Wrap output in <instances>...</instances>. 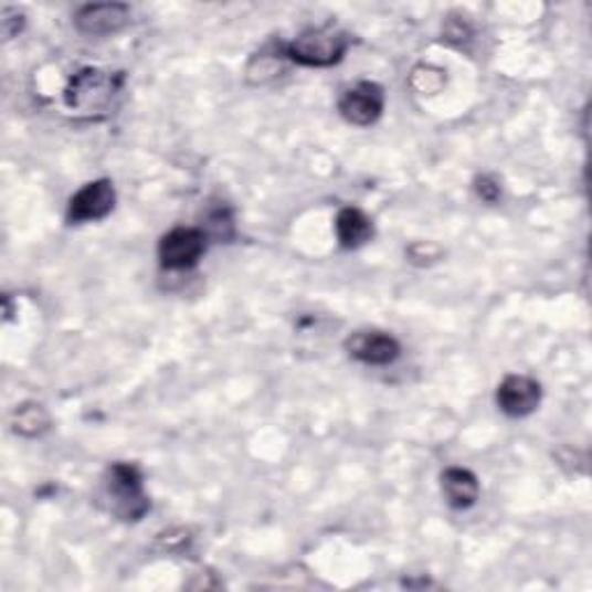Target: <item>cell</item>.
I'll list each match as a JSON object with an SVG mask.
<instances>
[{
  "label": "cell",
  "mask_w": 592,
  "mask_h": 592,
  "mask_svg": "<svg viewBox=\"0 0 592 592\" xmlns=\"http://www.w3.org/2000/svg\"><path fill=\"white\" fill-rule=\"evenodd\" d=\"M541 387L526 376H509L498 387V405L509 416H528L539 408Z\"/></svg>",
  "instance_id": "9"
},
{
  "label": "cell",
  "mask_w": 592,
  "mask_h": 592,
  "mask_svg": "<svg viewBox=\"0 0 592 592\" xmlns=\"http://www.w3.org/2000/svg\"><path fill=\"white\" fill-rule=\"evenodd\" d=\"M338 109L352 126H373L384 112V91L373 82H359L340 95Z\"/></svg>",
  "instance_id": "5"
},
{
  "label": "cell",
  "mask_w": 592,
  "mask_h": 592,
  "mask_svg": "<svg viewBox=\"0 0 592 592\" xmlns=\"http://www.w3.org/2000/svg\"><path fill=\"white\" fill-rule=\"evenodd\" d=\"M336 234L342 249L352 251L373 236V222H370V218L363 211L348 207V209H342L336 218Z\"/></svg>",
  "instance_id": "11"
},
{
  "label": "cell",
  "mask_w": 592,
  "mask_h": 592,
  "mask_svg": "<svg viewBox=\"0 0 592 592\" xmlns=\"http://www.w3.org/2000/svg\"><path fill=\"white\" fill-rule=\"evenodd\" d=\"M283 59H287L285 56V46H283V52L281 54H260L257 59H253V63H251V67H249V77H251V82H257V84H262V82H266V80H271V77H276V74L283 70Z\"/></svg>",
  "instance_id": "13"
},
{
  "label": "cell",
  "mask_w": 592,
  "mask_h": 592,
  "mask_svg": "<svg viewBox=\"0 0 592 592\" xmlns=\"http://www.w3.org/2000/svg\"><path fill=\"white\" fill-rule=\"evenodd\" d=\"M116 91H118V82L114 74L86 67L72 77L65 91V103L70 109L93 114V112L105 109L112 103Z\"/></svg>",
  "instance_id": "3"
},
{
  "label": "cell",
  "mask_w": 592,
  "mask_h": 592,
  "mask_svg": "<svg viewBox=\"0 0 592 592\" xmlns=\"http://www.w3.org/2000/svg\"><path fill=\"white\" fill-rule=\"evenodd\" d=\"M23 29V14L19 10L6 8L3 19H0V31H3L6 40H12Z\"/></svg>",
  "instance_id": "15"
},
{
  "label": "cell",
  "mask_w": 592,
  "mask_h": 592,
  "mask_svg": "<svg viewBox=\"0 0 592 592\" xmlns=\"http://www.w3.org/2000/svg\"><path fill=\"white\" fill-rule=\"evenodd\" d=\"M442 493L454 509H467L479 498V482L465 467H450L442 473Z\"/></svg>",
  "instance_id": "10"
},
{
  "label": "cell",
  "mask_w": 592,
  "mask_h": 592,
  "mask_svg": "<svg viewBox=\"0 0 592 592\" xmlns=\"http://www.w3.org/2000/svg\"><path fill=\"white\" fill-rule=\"evenodd\" d=\"M116 204V190L114 183L107 179L86 183L77 194H72L67 207L70 222H95L103 220L114 211Z\"/></svg>",
  "instance_id": "6"
},
{
  "label": "cell",
  "mask_w": 592,
  "mask_h": 592,
  "mask_svg": "<svg viewBox=\"0 0 592 592\" xmlns=\"http://www.w3.org/2000/svg\"><path fill=\"white\" fill-rule=\"evenodd\" d=\"M130 23V8L123 3L86 6L74 17V27L88 38H107L123 31Z\"/></svg>",
  "instance_id": "7"
},
{
  "label": "cell",
  "mask_w": 592,
  "mask_h": 592,
  "mask_svg": "<svg viewBox=\"0 0 592 592\" xmlns=\"http://www.w3.org/2000/svg\"><path fill=\"white\" fill-rule=\"evenodd\" d=\"M105 498L109 503V511L120 521H139L151 507L144 496L139 471L128 463H114L107 471Z\"/></svg>",
  "instance_id": "1"
},
{
  "label": "cell",
  "mask_w": 592,
  "mask_h": 592,
  "mask_svg": "<svg viewBox=\"0 0 592 592\" xmlns=\"http://www.w3.org/2000/svg\"><path fill=\"white\" fill-rule=\"evenodd\" d=\"M12 426L23 437H38L49 431V426H52V419H49V412L42 405L27 403L14 410Z\"/></svg>",
  "instance_id": "12"
},
{
  "label": "cell",
  "mask_w": 592,
  "mask_h": 592,
  "mask_svg": "<svg viewBox=\"0 0 592 592\" xmlns=\"http://www.w3.org/2000/svg\"><path fill=\"white\" fill-rule=\"evenodd\" d=\"M350 46V38L336 29L306 31L285 46V56L306 67L336 65Z\"/></svg>",
  "instance_id": "2"
},
{
  "label": "cell",
  "mask_w": 592,
  "mask_h": 592,
  "mask_svg": "<svg viewBox=\"0 0 592 592\" xmlns=\"http://www.w3.org/2000/svg\"><path fill=\"white\" fill-rule=\"evenodd\" d=\"M410 84L414 91H419L422 95H426V93L433 95L444 86V72L437 67H431V65H422L412 72Z\"/></svg>",
  "instance_id": "14"
},
{
  "label": "cell",
  "mask_w": 592,
  "mask_h": 592,
  "mask_svg": "<svg viewBox=\"0 0 592 592\" xmlns=\"http://www.w3.org/2000/svg\"><path fill=\"white\" fill-rule=\"evenodd\" d=\"M345 350L361 363L389 366L401 357V342L384 331H357L345 342Z\"/></svg>",
  "instance_id": "8"
},
{
  "label": "cell",
  "mask_w": 592,
  "mask_h": 592,
  "mask_svg": "<svg viewBox=\"0 0 592 592\" xmlns=\"http://www.w3.org/2000/svg\"><path fill=\"white\" fill-rule=\"evenodd\" d=\"M207 253V234L194 228H177L160 239L158 257L165 268H192Z\"/></svg>",
  "instance_id": "4"
},
{
  "label": "cell",
  "mask_w": 592,
  "mask_h": 592,
  "mask_svg": "<svg viewBox=\"0 0 592 592\" xmlns=\"http://www.w3.org/2000/svg\"><path fill=\"white\" fill-rule=\"evenodd\" d=\"M477 194L482 197L484 202L493 204V202L500 200V186L490 177H482V179H477Z\"/></svg>",
  "instance_id": "16"
}]
</instances>
